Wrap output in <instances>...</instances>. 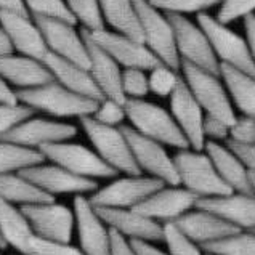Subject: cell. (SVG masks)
<instances>
[{
    "mask_svg": "<svg viewBox=\"0 0 255 255\" xmlns=\"http://www.w3.org/2000/svg\"><path fill=\"white\" fill-rule=\"evenodd\" d=\"M0 255H2V254H0Z\"/></svg>",
    "mask_w": 255,
    "mask_h": 255,
    "instance_id": "680465c9",
    "label": "cell"
},
{
    "mask_svg": "<svg viewBox=\"0 0 255 255\" xmlns=\"http://www.w3.org/2000/svg\"><path fill=\"white\" fill-rule=\"evenodd\" d=\"M47 42L48 52L66 58L81 66L89 68V52L82 31L76 29V23L55 18H35Z\"/></svg>",
    "mask_w": 255,
    "mask_h": 255,
    "instance_id": "9a60e30c",
    "label": "cell"
},
{
    "mask_svg": "<svg viewBox=\"0 0 255 255\" xmlns=\"http://www.w3.org/2000/svg\"><path fill=\"white\" fill-rule=\"evenodd\" d=\"M19 103H23L34 111L47 113L55 118H85L92 116L97 109L98 101L68 90L56 81L47 82L32 89L16 90Z\"/></svg>",
    "mask_w": 255,
    "mask_h": 255,
    "instance_id": "6da1fadb",
    "label": "cell"
},
{
    "mask_svg": "<svg viewBox=\"0 0 255 255\" xmlns=\"http://www.w3.org/2000/svg\"><path fill=\"white\" fill-rule=\"evenodd\" d=\"M149 2L167 14L207 13L212 6L222 3V0H149Z\"/></svg>",
    "mask_w": 255,
    "mask_h": 255,
    "instance_id": "d590c367",
    "label": "cell"
},
{
    "mask_svg": "<svg viewBox=\"0 0 255 255\" xmlns=\"http://www.w3.org/2000/svg\"><path fill=\"white\" fill-rule=\"evenodd\" d=\"M141 24L143 42L159 61L173 69L181 66V60L175 43V31L169 14L156 8L149 0H133Z\"/></svg>",
    "mask_w": 255,
    "mask_h": 255,
    "instance_id": "8992f818",
    "label": "cell"
},
{
    "mask_svg": "<svg viewBox=\"0 0 255 255\" xmlns=\"http://www.w3.org/2000/svg\"><path fill=\"white\" fill-rule=\"evenodd\" d=\"M31 183L39 186L50 196L55 194H87L98 189V183L93 178H84L71 173L58 164H37L19 172Z\"/></svg>",
    "mask_w": 255,
    "mask_h": 255,
    "instance_id": "2e32d148",
    "label": "cell"
},
{
    "mask_svg": "<svg viewBox=\"0 0 255 255\" xmlns=\"http://www.w3.org/2000/svg\"><path fill=\"white\" fill-rule=\"evenodd\" d=\"M198 23L207 34L210 45H212L214 53L220 64L241 69L255 76V63L252 60L246 37L238 35L225 23L218 21L217 16H212L209 13H199Z\"/></svg>",
    "mask_w": 255,
    "mask_h": 255,
    "instance_id": "52a82bcc",
    "label": "cell"
},
{
    "mask_svg": "<svg viewBox=\"0 0 255 255\" xmlns=\"http://www.w3.org/2000/svg\"><path fill=\"white\" fill-rule=\"evenodd\" d=\"M77 135V127L72 124H64L58 121L27 118L21 121L18 126L0 136V140L16 143L21 146L40 149L45 144L58 141H68Z\"/></svg>",
    "mask_w": 255,
    "mask_h": 255,
    "instance_id": "5bb4252c",
    "label": "cell"
},
{
    "mask_svg": "<svg viewBox=\"0 0 255 255\" xmlns=\"http://www.w3.org/2000/svg\"><path fill=\"white\" fill-rule=\"evenodd\" d=\"M79 121H81L84 132L89 136L95 152L108 165H111L114 170L126 175L141 173L121 126H106V124L95 121L92 116H85V118H81Z\"/></svg>",
    "mask_w": 255,
    "mask_h": 255,
    "instance_id": "3957f363",
    "label": "cell"
},
{
    "mask_svg": "<svg viewBox=\"0 0 255 255\" xmlns=\"http://www.w3.org/2000/svg\"><path fill=\"white\" fill-rule=\"evenodd\" d=\"M204 151L207 152L210 161L214 162L222 180L233 191L254 194L249 178V169H247L246 164L239 159L235 151L228 146H223L218 141L210 140H207L206 144H204Z\"/></svg>",
    "mask_w": 255,
    "mask_h": 255,
    "instance_id": "4316f807",
    "label": "cell"
},
{
    "mask_svg": "<svg viewBox=\"0 0 255 255\" xmlns=\"http://www.w3.org/2000/svg\"><path fill=\"white\" fill-rule=\"evenodd\" d=\"M5 243H3V239H2V236H0V249H5Z\"/></svg>",
    "mask_w": 255,
    "mask_h": 255,
    "instance_id": "11a10c76",
    "label": "cell"
},
{
    "mask_svg": "<svg viewBox=\"0 0 255 255\" xmlns=\"http://www.w3.org/2000/svg\"><path fill=\"white\" fill-rule=\"evenodd\" d=\"M92 118L101 124H106V126L119 127L122 126V122L127 119L126 103H121L118 100L105 97L103 100L98 101L97 109H95V113L92 114Z\"/></svg>",
    "mask_w": 255,
    "mask_h": 255,
    "instance_id": "ab89813d",
    "label": "cell"
},
{
    "mask_svg": "<svg viewBox=\"0 0 255 255\" xmlns=\"http://www.w3.org/2000/svg\"><path fill=\"white\" fill-rule=\"evenodd\" d=\"M74 218L81 251L85 255H111L109 227L84 194H77L74 199Z\"/></svg>",
    "mask_w": 255,
    "mask_h": 255,
    "instance_id": "e0dca14e",
    "label": "cell"
},
{
    "mask_svg": "<svg viewBox=\"0 0 255 255\" xmlns=\"http://www.w3.org/2000/svg\"><path fill=\"white\" fill-rule=\"evenodd\" d=\"M0 26L8 32L18 53L40 61L48 53L47 42L43 39L40 27L35 19L29 18V13L0 10Z\"/></svg>",
    "mask_w": 255,
    "mask_h": 255,
    "instance_id": "ffe728a7",
    "label": "cell"
},
{
    "mask_svg": "<svg viewBox=\"0 0 255 255\" xmlns=\"http://www.w3.org/2000/svg\"><path fill=\"white\" fill-rule=\"evenodd\" d=\"M202 132H204L206 141L207 140H210V141H227L230 138V126L220 119L206 114L204 124H202Z\"/></svg>",
    "mask_w": 255,
    "mask_h": 255,
    "instance_id": "f6af8a7d",
    "label": "cell"
},
{
    "mask_svg": "<svg viewBox=\"0 0 255 255\" xmlns=\"http://www.w3.org/2000/svg\"><path fill=\"white\" fill-rule=\"evenodd\" d=\"M173 223L186 238L199 244L217 241V239L241 233V228L236 225L204 209L180 215L178 218H175Z\"/></svg>",
    "mask_w": 255,
    "mask_h": 255,
    "instance_id": "cb8c5ba5",
    "label": "cell"
},
{
    "mask_svg": "<svg viewBox=\"0 0 255 255\" xmlns=\"http://www.w3.org/2000/svg\"><path fill=\"white\" fill-rule=\"evenodd\" d=\"M249 178H251V185H252V191L255 194V172L249 170Z\"/></svg>",
    "mask_w": 255,
    "mask_h": 255,
    "instance_id": "db71d44e",
    "label": "cell"
},
{
    "mask_svg": "<svg viewBox=\"0 0 255 255\" xmlns=\"http://www.w3.org/2000/svg\"><path fill=\"white\" fill-rule=\"evenodd\" d=\"M45 162L39 149L0 140V173H13Z\"/></svg>",
    "mask_w": 255,
    "mask_h": 255,
    "instance_id": "1f68e13d",
    "label": "cell"
},
{
    "mask_svg": "<svg viewBox=\"0 0 255 255\" xmlns=\"http://www.w3.org/2000/svg\"><path fill=\"white\" fill-rule=\"evenodd\" d=\"M227 146L236 152L247 169L255 172V144H238L233 141H227Z\"/></svg>",
    "mask_w": 255,
    "mask_h": 255,
    "instance_id": "7dc6e473",
    "label": "cell"
},
{
    "mask_svg": "<svg viewBox=\"0 0 255 255\" xmlns=\"http://www.w3.org/2000/svg\"><path fill=\"white\" fill-rule=\"evenodd\" d=\"M220 77L223 79L230 98L243 116L255 118V76L220 64Z\"/></svg>",
    "mask_w": 255,
    "mask_h": 255,
    "instance_id": "f1b7e54d",
    "label": "cell"
},
{
    "mask_svg": "<svg viewBox=\"0 0 255 255\" xmlns=\"http://www.w3.org/2000/svg\"><path fill=\"white\" fill-rule=\"evenodd\" d=\"M148 72L149 92L157 95V97H170L181 79L178 69H173L164 63H159Z\"/></svg>",
    "mask_w": 255,
    "mask_h": 255,
    "instance_id": "e575fe53",
    "label": "cell"
},
{
    "mask_svg": "<svg viewBox=\"0 0 255 255\" xmlns=\"http://www.w3.org/2000/svg\"><path fill=\"white\" fill-rule=\"evenodd\" d=\"M252 233H255V230H252Z\"/></svg>",
    "mask_w": 255,
    "mask_h": 255,
    "instance_id": "9f6ffc18",
    "label": "cell"
},
{
    "mask_svg": "<svg viewBox=\"0 0 255 255\" xmlns=\"http://www.w3.org/2000/svg\"><path fill=\"white\" fill-rule=\"evenodd\" d=\"M217 19L228 24L255 13V0H222Z\"/></svg>",
    "mask_w": 255,
    "mask_h": 255,
    "instance_id": "b9f144b4",
    "label": "cell"
},
{
    "mask_svg": "<svg viewBox=\"0 0 255 255\" xmlns=\"http://www.w3.org/2000/svg\"><path fill=\"white\" fill-rule=\"evenodd\" d=\"M121 127L127 136L135 162L140 167L141 172H146L149 177L162 180L165 185H180L178 172L177 167H175L173 157L169 156V152L165 151L162 143L141 135L130 126Z\"/></svg>",
    "mask_w": 255,
    "mask_h": 255,
    "instance_id": "30bf717a",
    "label": "cell"
},
{
    "mask_svg": "<svg viewBox=\"0 0 255 255\" xmlns=\"http://www.w3.org/2000/svg\"><path fill=\"white\" fill-rule=\"evenodd\" d=\"M68 8L76 19L87 31H98L105 27V19L101 14L100 0H64Z\"/></svg>",
    "mask_w": 255,
    "mask_h": 255,
    "instance_id": "836d02e7",
    "label": "cell"
},
{
    "mask_svg": "<svg viewBox=\"0 0 255 255\" xmlns=\"http://www.w3.org/2000/svg\"><path fill=\"white\" fill-rule=\"evenodd\" d=\"M165 183L154 177L143 175H127L124 178L114 180L108 186L97 189L90 196V202L95 207H118L132 209L144 201Z\"/></svg>",
    "mask_w": 255,
    "mask_h": 255,
    "instance_id": "8fae6325",
    "label": "cell"
},
{
    "mask_svg": "<svg viewBox=\"0 0 255 255\" xmlns=\"http://www.w3.org/2000/svg\"><path fill=\"white\" fill-rule=\"evenodd\" d=\"M164 241L169 247V255H202L194 241L186 238L173 222H165L164 225Z\"/></svg>",
    "mask_w": 255,
    "mask_h": 255,
    "instance_id": "f35d334b",
    "label": "cell"
},
{
    "mask_svg": "<svg viewBox=\"0 0 255 255\" xmlns=\"http://www.w3.org/2000/svg\"><path fill=\"white\" fill-rule=\"evenodd\" d=\"M130 244H132L136 255H169L159 251L157 247L151 246L149 241H143V239H130Z\"/></svg>",
    "mask_w": 255,
    "mask_h": 255,
    "instance_id": "c3c4849f",
    "label": "cell"
},
{
    "mask_svg": "<svg viewBox=\"0 0 255 255\" xmlns=\"http://www.w3.org/2000/svg\"><path fill=\"white\" fill-rule=\"evenodd\" d=\"M32 255H85L81 249L71 246L69 243H58L34 236L31 241Z\"/></svg>",
    "mask_w": 255,
    "mask_h": 255,
    "instance_id": "7bdbcfd3",
    "label": "cell"
},
{
    "mask_svg": "<svg viewBox=\"0 0 255 255\" xmlns=\"http://www.w3.org/2000/svg\"><path fill=\"white\" fill-rule=\"evenodd\" d=\"M109 239H111V255H136L130 241L122 236L119 231L109 228Z\"/></svg>",
    "mask_w": 255,
    "mask_h": 255,
    "instance_id": "bcb514c9",
    "label": "cell"
},
{
    "mask_svg": "<svg viewBox=\"0 0 255 255\" xmlns=\"http://www.w3.org/2000/svg\"><path fill=\"white\" fill-rule=\"evenodd\" d=\"M0 236L5 246H11L21 255H32L31 241L35 236L23 210L0 198Z\"/></svg>",
    "mask_w": 255,
    "mask_h": 255,
    "instance_id": "83f0119b",
    "label": "cell"
},
{
    "mask_svg": "<svg viewBox=\"0 0 255 255\" xmlns=\"http://www.w3.org/2000/svg\"><path fill=\"white\" fill-rule=\"evenodd\" d=\"M126 114L130 127L141 135L177 149L189 148L186 136L175 122L172 113L162 106L151 103L144 98H132L126 101Z\"/></svg>",
    "mask_w": 255,
    "mask_h": 255,
    "instance_id": "7a4b0ae2",
    "label": "cell"
},
{
    "mask_svg": "<svg viewBox=\"0 0 255 255\" xmlns=\"http://www.w3.org/2000/svg\"><path fill=\"white\" fill-rule=\"evenodd\" d=\"M13 52H14V47H13V42L10 39V35L2 26H0V56L11 55Z\"/></svg>",
    "mask_w": 255,
    "mask_h": 255,
    "instance_id": "816d5d0a",
    "label": "cell"
},
{
    "mask_svg": "<svg viewBox=\"0 0 255 255\" xmlns=\"http://www.w3.org/2000/svg\"><path fill=\"white\" fill-rule=\"evenodd\" d=\"M0 76L8 84L19 89H32L53 81L45 63L26 55L0 56Z\"/></svg>",
    "mask_w": 255,
    "mask_h": 255,
    "instance_id": "484cf974",
    "label": "cell"
},
{
    "mask_svg": "<svg viewBox=\"0 0 255 255\" xmlns=\"http://www.w3.org/2000/svg\"><path fill=\"white\" fill-rule=\"evenodd\" d=\"M42 61L45 63L48 71L52 72L53 81L66 87L68 90L87 98H93L97 101L105 98V95L98 89L97 82L93 81L89 68L81 66V64L58 56L52 52H48Z\"/></svg>",
    "mask_w": 255,
    "mask_h": 255,
    "instance_id": "d4e9b609",
    "label": "cell"
},
{
    "mask_svg": "<svg viewBox=\"0 0 255 255\" xmlns=\"http://www.w3.org/2000/svg\"><path fill=\"white\" fill-rule=\"evenodd\" d=\"M194 207L209 210L241 230H255V194L233 191L227 196L199 198Z\"/></svg>",
    "mask_w": 255,
    "mask_h": 255,
    "instance_id": "603a6c76",
    "label": "cell"
},
{
    "mask_svg": "<svg viewBox=\"0 0 255 255\" xmlns=\"http://www.w3.org/2000/svg\"><path fill=\"white\" fill-rule=\"evenodd\" d=\"M180 69L181 77L194 95V98L198 100L204 113L231 126L238 116L231 105L227 87L220 81V76L193 66L189 63H181Z\"/></svg>",
    "mask_w": 255,
    "mask_h": 255,
    "instance_id": "5b68a950",
    "label": "cell"
},
{
    "mask_svg": "<svg viewBox=\"0 0 255 255\" xmlns=\"http://www.w3.org/2000/svg\"><path fill=\"white\" fill-rule=\"evenodd\" d=\"M244 29H246L247 45H249L252 60L255 63V13L254 14H249V16L244 18Z\"/></svg>",
    "mask_w": 255,
    "mask_h": 255,
    "instance_id": "681fc988",
    "label": "cell"
},
{
    "mask_svg": "<svg viewBox=\"0 0 255 255\" xmlns=\"http://www.w3.org/2000/svg\"><path fill=\"white\" fill-rule=\"evenodd\" d=\"M198 199V196L186 188H178V185H164L132 209L156 222H173L175 218L186 214L189 209L194 207Z\"/></svg>",
    "mask_w": 255,
    "mask_h": 255,
    "instance_id": "d6986e66",
    "label": "cell"
},
{
    "mask_svg": "<svg viewBox=\"0 0 255 255\" xmlns=\"http://www.w3.org/2000/svg\"><path fill=\"white\" fill-rule=\"evenodd\" d=\"M29 13L35 18H55L76 23L64 0H23Z\"/></svg>",
    "mask_w": 255,
    "mask_h": 255,
    "instance_id": "8d00e7d4",
    "label": "cell"
},
{
    "mask_svg": "<svg viewBox=\"0 0 255 255\" xmlns=\"http://www.w3.org/2000/svg\"><path fill=\"white\" fill-rule=\"evenodd\" d=\"M169 18L175 31V43L181 63H189L220 76V61L217 60L207 34L198 21L194 23L183 14H169Z\"/></svg>",
    "mask_w": 255,
    "mask_h": 255,
    "instance_id": "ba28073f",
    "label": "cell"
},
{
    "mask_svg": "<svg viewBox=\"0 0 255 255\" xmlns=\"http://www.w3.org/2000/svg\"><path fill=\"white\" fill-rule=\"evenodd\" d=\"M202 251L212 255H255V233H236L217 241L201 244Z\"/></svg>",
    "mask_w": 255,
    "mask_h": 255,
    "instance_id": "d6a6232c",
    "label": "cell"
},
{
    "mask_svg": "<svg viewBox=\"0 0 255 255\" xmlns=\"http://www.w3.org/2000/svg\"><path fill=\"white\" fill-rule=\"evenodd\" d=\"M89 34L124 69L138 68L149 71L161 63L159 58L144 45V42L138 39L128 37V35L119 34L116 31H108L106 27L98 29V31H89Z\"/></svg>",
    "mask_w": 255,
    "mask_h": 255,
    "instance_id": "4fadbf2b",
    "label": "cell"
},
{
    "mask_svg": "<svg viewBox=\"0 0 255 255\" xmlns=\"http://www.w3.org/2000/svg\"><path fill=\"white\" fill-rule=\"evenodd\" d=\"M109 228L119 231L122 236L143 241H164V227L149 217L138 214L135 209L95 207Z\"/></svg>",
    "mask_w": 255,
    "mask_h": 255,
    "instance_id": "7402d4cb",
    "label": "cell"
},
{
    "mask_svg": "<svg viewBox=\"0 0 255 255\" xmlns=\"http://www.w3.org/2000/svg\"><path fill=\"white\" fill-rule=\"evenodd\" d=\"M170 113L173 116L175 122L178 124L180 130L186 136L189 143V148L196 151H204L206 138L202 132V124L206 113L194 98V95L189 90V87L180 79L177 89L170 95Z\"/></svg>",
    "mask_w": 255,
    "mask_h": 255,
    "instance_id": "ac0fdd59",
    "label": "cell"
},
{
    "mask_svg": "<svg viewBox=\"0 0 255 255\" xmlns=\"http://www.w3.org/2000/svg\"><path fill=\"white\" fill-rule=\"evenodd\" d=\"M85 39L87 52H89V71L97 82L98 89L106 98L118 100L126 103V97L122 92V69L121 64L114 58L105 52L97 42H95L87 29H81Z\"/></svg>",
    "mask_w": 255,
    "mask_h": 255,
    "instance_id": "44dd1931",
    "label": "cell"
},
{
    "mask_svg": "<svg viewBox=\"0 0 255 255\" xmlns=\"http://www.w3.org/2000/svg\"><path fill=\"white\" fill-rule=\"evenodd\" d=\"M35 236L58 243H71L76 218L74 210L55 201L21 206Z\"/></svg>",
    "mask_w": 255,
    "mask_h": 255,
    "instance_id": "7c38bea8",
    "label": "cell"
},
{
    "mask_svg": "<svg viewBox=\"0 0 255 255\" xmlns=\"http://www.w3.org/2000/svg\"><path fill=\"white\" fill-rule=\"evenodd\" d=\"M122 92L127 100H140L149 93L148 71L138 68H126L122 71Z\"/></svg>",
    "mask_w": 255,
    "mask_h": 255,
    "instance_id": "74e56055",
    "label": "cell"
},
{
    "mask_svg": "<svg viewBox=\"0 0 255 255\" xmlns=\"http://www.w3.org/2000/svg\"><path fill=\"white\" fill-rule=\"evenodd\" d=\"M0 103H18L16 90H13L2 76H0Z\"/></svg>",
    "mask_w": 255,
    "mask_h": 255,
    "instance_id": "f907efd6",
    "label": "cell"
},
{
    "mask_svg": "<svg viewBox=\"0 0 255 255\" xmlns=\"http://www.w3.org/2000/svg\"><path fill=\"white\" fill-rule=\"evenodd\" d=\"M227 141L238 144H255V118L241 116L230 126V138Z\"/></svg>",
    "mask_w": 255,
    "mask_h": 255,
    "instance_id": "ee69618b",
    "label": "cell"
},
{
    "mask_svg": "<svg viewBox=\"0 0 255 255\" xmlns=\"http://www.w3.org/2000/svg\"><path fill=\"white\" fill-rule=\"evenodd\" d=\"M0 198L11 204H21V206L55 201L53 196L42 191L39 186L31 183L19 172L0 173Z\"/></svg>",
    "mask_w": 255,
    "mask_h": 255,
    "instance_id": "4dcf8cb0",
    "label": "cell"
},
{
    "mask_svg": "<svg viewBox=\"0 0 255 255\" xmlns=\"http://www.w3.org/2000/svg\"><path fill=\"white\" fill-rule=\"evenodd\" d=\"M207 255H212V254H207Z\"/></svg>",
    "mask_w": 255,
    "mask_h": 255,
    "instance_id": "6f0895ef",
    "label": "cell"
},
{
    "mask_svg": "<svg viewBox=\"0 0 255 255\" xmlns=\"http://www.w3.org/2000/svg\"><path fill=\"white\" fill-rule=\"evenodd\" d=\"M45 161L61 165L63 169L84 178H113L119 172L108 165L93 149L79 143L58 141L39 149Z\"/></svg>",
    "mask_w": 255,
    "mask_h": 255,
    "instance_id": "9c48e42d",
    "label": "cell"
},
{
    "mask_svg": "<svg viewBox=\"0 0 255 255\" xmlns=\"http://www.w3.org/2000/svg\"><path fill=\"white\" fill-rule=\"evenodd\" d=\"M105 23L116 32L143 42L141 24L133 0H100Z\"/></svg>",
    "mask_w": 255,
    "mask_h": 255,
    "instance_id": "f546056e",
    "label": "cell"
},
{
    "mask_svg": "<svg viewBox=\"0 0 255 255\" xmlns=\"http://www.w3.org/2000/svg\"><path fill=\"white\" fill-rule=\"evenodd\" d=\"M0 10L18 11V13H29L23 0H0Z\"/></svg>",
    "mask_w": 255,
    "mask_h": 255,
    "instance_id": "f5cc1de1",
    "label": "cell"
},
{
    "mask_svg": "<svg viewBox=\"0 0 255 255\" xmlns=\"http://www.w3.org/2000/svg\"><path fill=\"white\" fill-rule=\"evenodd\" d=\"M173 162L178 172L180 185H183L198 198L227 196L233 193V189L218 175L207 152L191 148L180 149L173 156Z\"/></svg>",
    "mask_w": 255,
    "mask_h": 255,
    "instance_id": "277c9868",
    "label": "cell"
},
{
    "mask_svg": "<svg viewBox=\"0 0 255 255\" xmlns=\"http://www.w3.org/2000/svg\"><path fill=\"white\" fill-rule=\"evenodd\" d=\"M34 109L23 103H0V136L18 126L21 121L34 116Z\"/></svg>",
    "mask_w": 255,
    "mask_h": 255,
    "instance_id": "60d3db41",
    "label": "cell"
}]
</instances>
